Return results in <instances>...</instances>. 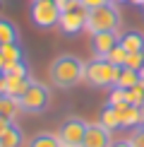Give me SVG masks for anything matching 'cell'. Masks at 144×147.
<instances>
[{"mask_svg": "<svg viewBox=\"0 0 144 147\" xmlns=\"http://www.w3.org/2000/svg\"><path fill=\"white\" fill-rule=\"evenodd\" d=\"M115 111L120 116V125L123 128H139L144 123V109L142 106H135V104L123 101V104H115Z\"/></svg>", "mask_w": 144, "mask_h": 147, "instance_id": "10", "label": "cell"}, {"mask_svg": "<svg viewBox=\"0 0 144 147\" xmlns=\"http://www.w3.org/2000/svg\"><path fill=\"white\" fill-rule=\"evenodd\" d=\"M120 46L127 53H144V34L142 32H125L120 34Z\"/></svg>", "mask_w": 144, "mask_h": 147, "instance_id": "12", "label": "cell"}, {"mask_svg": "<svg viewBox=\"0 0 144 147\" xmlns=\"http://www.w3.org/2000/svg\"><path fill=\"white\" fill-rule=\"evenodd\" d=\"M113 145V130L103 128L101 123H89L82 147H111Z\"/></svg>", "mask_w": 144, "mask_h": 147, "instance_id": "9", "label": "cell"}, {"mask_svg": "<svg viewBox=\"0 0 144 147\" xmlns=\"http://www.w3.org/2000/svg\"><path fill=\"white\" fill-rule=\"evenodd\" d=\"M48 80L55 89H72L84 82V60H79L72 53L53 58L51 68H48Z\"/></svg>", "mask_w": 144, "mask_h": 147, "instance_id": "1", "label": "cell"}, {"mask_svg": "<svg viewBox=\"0 0 144 147\" xmlns=\"http://www.w3.org/2000/svg\"><path fill=\"white\" fill-rule=\"evenodd\" d=\"M139 77H142V82H144V65H142V70H139Z\"/></svg>", "mask_w": 144, "mask_h": 147, "instance_id": "28", "label": "cell"}, {"mask_svg": "<svg viewBox=\"0 0 144 147\" xmlns=\"http://www.w3.org/2000/svg\"><path fill=\"white\" fill-rule=\"evenodd\" d=\"M99 123L103 128H108V130H118V128H120V116L115 111V106L106 104V106L101 109V113H99Z\"/></svg>", "mask_w": 144, "mask_h": 147, "instance_id": "18", "label": "cell"}, {"mask_svg": "<svg viewBox=\"0 0 144 147\" xmlns=\"http://www.w3.org/2000/svg\"><path fill=\"white\" fill-rule=\"evenodd\" d=\"M27 147H63V145H60L55 133H36L29 138Z\"/></svg>", "mask_w": 144, "mask_h": 147, "instance_id": "19", "label": "cell"}, {"mask_svg": "<svg viewBox=\"0 0 144 147\" xmlns=\"http://www.w3.org/2000/svg\"><path fill=\"white\" fill-rule=\"evenodd\" d=\"M87 128H89L87 121L77 118V116H70V118H65L63 123H60L55 135H58L63 147H82L84 135H87Z\"/></svg>", "mask_w": 144, "mask_h": 147, "instance_id": "5", "label": "cell"}, {"mask_svg": "<svg viewBox=\"0 0 144 147\" xmlns=\"http://www.w3.org/2000/svg\"><path fill=\"white\" fill-rule=\"evenodd\" d=\"M139 128H144V123H142V125H139Z\"/></svg>", "mask_w": 144, "mask_h": 147, "instance_id": "30", "label": "cell"}, {"mask_svg": "<svg viewBox=\"0 0 144 147\" xmlns=\"http://www.w3.org/2000/svg\"><path fill=\"white\" fill-rule=\"evenodd\" d=\"M60 7L55 0H34L31 3V22L39 29H53L60 22Z\"/></svg>", "mask_w": 144, "mask_h": 147, "instance_id": "6", "label": "cell"}, {"mask_svg": "<svg viewBox=\"0 0 144 147\" xmlns=\"http://www.w3.org/2000/svg\"><path fill=\"white\" fill-rule=\"evenodd\" d=\"M19 44V27L7 17H0V46Z\"/></svg>", "mask_w": 144, "mask_h": 147, "instance_id": "13", "label": "cell"}, {"mask_svg": "<svg viewBox=\"0 0 144 147\" xmlns=\"http://www.w3.org/2000/svg\"><path fill=\"white\" fill-rule=\"evenodd\" d=\"M127 3H132V5H144V0H127Z\"/></svg>", "mask_w": 144, "mask_h": 147, "instance_id": "27", "label": "cell"}, {"mask_svg": "<svg viewBox=\"0 0 144 147\" xmlns=\"http://www.w3.org/2000/svg\"><path fill=\"white\" fill-rule=\"evenodd\" d=\"M142 109H144V104H142Z\"/></svg>", "mask_w": 144, "mask_h": 147, "instance_id": "31", "label": "cell"}, {"mask_svg": "<svg viewBox=\"0 0 144 147\" xmlns=\"http://www.w3.org/2000/svg\"><path fill=\"white\" fill-rule=\"evenodd\" d=\"M118 70L120 68H115L108 58H91L84 63V82L89 87H99V89L113 87Z\"/></svg>", "mask_w": 144, "mask_h": 147, "instance_id": "3", "label": "cell"}, {"mask_svg": "<svg viewBox=\"0 0 144 147\" xmlns=\"http://www.w3.org/2000/svg\"><path fill=\"white\" fill-rule=\"evenodd\" d=\"M127 56H130V53H127V51H125V48H123V46H120V44H118V46H115V48H113V51H111V53H108V56H106V58H108V60H111V63H113V65H115V68H125V63H127Z\"/></svg>", "mask_w": 144, "mask_h": 147, "instance_id": "21", "label": "cell"}, {"mask_svg": "<svg viewBox=\"0 0 144 147\" xmlns=\"http://www.w3.org/2000/svg\"><path fill=\"white\" fill-rule=\"evenodd\" d=\"M142 7H144V5H142Z\"/></svg>", "mask_w": 144, "mask_h": 147, "instance_id": "32", "label": "cell"}, {"mask_svg": "<svg viewBox=\"0 0 144 147\" xmlns=\"http://www.w3.org/2000/svg\"><path fill=\"white\" fill-rule=\"evenodd\" d=\"M106 3H111V0H79V5L84 10H96V7H101V5H106Z\"/></svg>", "mask_w": 144, "mask_h": 147, "instance_id": "24", "label": "cell"}, {"mask_svg": "<svg viewBox=\"0 0 144 147\" xmlns=\"http://www.w3.org/2000/svg\"><path fill=\"white\" fill-rule=\"evenodd\" d=\"M84 24H87V10L77 7V10H70V12H63L58 27H60V32H63V34L75 36V34H79L82 29H84Z\"/></svg>", "mask_w": 144, "mask_h": 147, "instance_id": "8", "label": "cell"}, {"mask_svg": "<svg viewBox=\"0 0 144 147\" xmlns=\"http://www.w3.org/2000/svg\"><path fill=\"white\" fill-rule=\"evenodd\" d=\"M142 65H144V53H130V56H127V63H125V68H132V70L139 72V70H142Z\"/></svg>", "mask_w": 144, "mask_h": 147, "instance_id": "22", "label": "cell"}, {"mask_svg": "<svg viewBox=\"0 0 144 147\" xmlns=\"http://www.w3.org/2000/svg\"><path fill=\"white\" fill-rule=\"evenodd\" d=\"M113 3H125V0H113Z\"/></svg>", "mask_w": 144, "mask_h": 147, "instance_id": "29", "label": "cell"}, {"mask_svg": "<svg viewBox=\"0 0 144 147\" xmlns=\"http://www.w3.org/2000/svg\"><path fill=\"white\" fill-rule=\"evenodd\" d=\"M12 123H15L12 118H7V116H0V135H3V133L7 130V128H10Z\"/></svg>", "mask_w": 144, "mask_h": 147, "instance_id": "25", "label": "cell"}, {"mask_svg": "<svg viewBox=\"0 0 144 147\" xmlns=\"http://www.w3.org/2000/svg\"><path fill=\"white\" fill-rule=\"evenodd\" d=\"M17 113H22L19 99L12 96V94H7V92H3V94H0V116H7V118L15 121Z\"/></svg>", "mask_w": 144, "mask_h": 147, "instance_id": "16", "label": "cell"}, {"mask_svg": "<svg viewBox=\"0 0 144 147\" xmlns=\"http://www.w3.org/2000/svg\"><path fill=\"white\" fill-rule=\"evenodd\" d=\"M125 101L135 104V106H142V104H144V82L135 84V87H130V89H125Z\"/></svg>", "mask_w": 144, "mask_h": 147, "instance_id": "20", "label": "cell"}, {"mask_svg": "<svg viewBox=\"0 0 144 147\" xmlns=\"http://www.w3.org/2000/svg\"><path fill=\"white\" fill-rule=\"evenodd\" d=\"M120 44V34L118 32H99V34H89V51L94 58H106Z\"/></svg>", "mask_w": 144, "mask_h": 147, "instance_id": "7", "label": "cell"}, {"mask_svg": "<svg viewBox=\"0 0 144 147\" xmlns=\"http://www.w3.org/2000/svg\"><path fill=\"white\" fill-rule=\"evenodd\" d=\"M29 82H31L29 72H24V75H5V92L12 94V96H19L29 87Z\"/></svg>", "mask_w": 144, "mask_h": 147, "instance_id": "11", "label": "cell"}, {"mask_svg": "<svg viewBox=\"0 0 144 147\" xmlns=\"http://www.w3.org/2000/svg\"><path fill=\"white\" fill-rule=\"evenodd\" d=\"M127 140L132 142V147H144V128H135Z\"/></svg>", "mask_w": 144, "mask_h": 147, "instance_id": "23", "label": "cell"}, {"mask_svg": "<svg viewBox=\"0 0 144 147\" xmlns=\"http://www.w3.org/2000/svg\"><path fill=\"white\" fill-rule=\"evenodd\" d=\"M19 60H24L19 44H5V46H0V70L10 68L12 63H19Z\"/></svg>", "mask_w": 144, "mask_h": 147, "instance_id": "14", "label": "cell"}, {"mask_svg": "<svg viewBox=\"0 0 144 147\" xmlns=\"http://www.w3.org/2000/svg\"><path fill=\"white\" fill-rule=\"evenodd\" d=\"M17 99H19L22 113H41V111H46V106L51 104V89H48L43 82H39V80H31L29 87L24 89Z\"/></svg>", "mask_w": 144, "mask_h": 147, "instance_id": "4", "label": "cell"}, {"mask_svg": "<svg viewBox=\"0 0 144 147\" xmlns=\"http://www.w3.org/2000/svg\"><path fill=\"white\" fill-rule=\"evenodd\" d=\"M120 24H123V15H120L118 5L113 3H106L96 10H89L87 12V34H99V32H120Z\"/></svg>", "mask_w": 144, "mask_h": 147, "instance_id": "2", "label": "cell"}, {"mask_svg": "<svg viewBox=\"0 0 144 147\" xmlns=\"http://www.w3.org/2000/svg\"><path fill=\"white\" fill-rule=\"evenodd\" d=\"M139 82H142V77H139V72H137V70H132V68H120L118 75H115L113 87L130 89V87H135V84H139Z\"/></svg>", "mask_w": 144, "mask_h": 147, "instance_id": "15", "label": "cell"}, {"mask_svg": "<svg viewBox=\"0 0 144 147\" xmlns=\"http://www.w3.org/2000/svg\"><path fill=\"white\" fill-rule=\"evenodd\" d=\"M111 147H132V142H130V140H113Z\"/></svg>", "mask_w": 144, "mask_h": 147, "instance_id": "26", "label": "cell"}, {"mask_svg": "<svg viewBox=\"0 0 144 147\" xmlns=\"http://www.w3.org/2000/svg\"><path fill=\"white\" fill-rule=\"evenodd\" d=\"M24 145V133L17 123H12L7 130L0 135V147H22Z\"/></svg>", "mask_w": 144, "mask_h": 147, "instance_id": "17", "label": "cell"}]
</instances>
